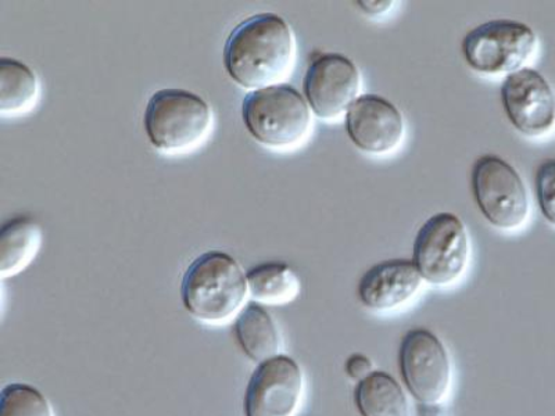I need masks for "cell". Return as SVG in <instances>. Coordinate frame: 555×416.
Returning a JSON list of instances; mask_svg holds the SVG:
<instances>
[{"mask_svg": "<svg viewBox=\"0 0 555 416\" xmlns=\"http://www.w3.org/2000/svg\"><path fill=\"white\" fill-rule=\"evenodd\" d=\"M42 230L29 217L12 218L0 230V276L9 277L26 270L42 245Z\"/></svg>", "mask_w": 555, "mask_h": 416, "instance_id": "obj_16", "label": "cell"}, {"mask_svg": "<svg viewBox=\"0 0 555 416\" xmlns=\"http://www.w3.org/2000/svg\"><path fill=\"white\" fill-rule=\"evenodd\" d=\"M534 183L540 210L550 224L555 226V158L539 166Z\"/></svg>", "mask_w": 555, "mask_h": 416, "instance_id": "obj_20", "label": "cell"}, {"mask_svg": "<svg viewBox=\"0 0 555 416\" xmlns=\"http://www.w3.org/2000/svg\"><path fill=\"white\" fill-rule=\"evenodd\" d=\"M304 389V373L294 359L278 354L262 361L247 385L246 416H295Z\"/></svg>", "mask_w": 555, "mask_h": 416, "instance_id": "obj_10", "label": "cell"}, {"mask_svg": "<svg viewBox=\"0 0 555 416\" xmlns=\"http://www.w3.org/2000/svg\"><path fill=\"white\" fill-rule=\"evenodd\" d=\"M470 187L480 212L499 230H518L528 220L527 186L519 172L504 158L479 157L470 171Z\"/></svg>", "mask_w": 555, "mask_h": 416, "instance_id": "obj_6", "label": "cell"}, {"mask_svg": "<svg viewBox=\"0 0 555 416\" xmlns=\"http://www.w3.org/2000/svg\"><path fill=\"white\" fill-rule=\"evenodd\" d=\"M469 236L467 227L453 212H438L420 227L415 236L413 262L429 284H454L467 270Z\"/></svg>", "mask_w": 555, "mask_h": 416, "instance_id": "obj_7", "label": "cell"}, {"mask_svg": "<svg viewBox=\"0 0 555 416\" xmlns=\"http://www.w3.org/2000/svg\"><path fill=\"white\" fill-rule=\"evenodd\" d=\"M399 364L405 388L418 403H442L450 389L451 365L438 336L423 328L409 330L401 340Z\"/></svg>", "mask_w": 555, "mask_h": 416, "instance_id": "obj_8", "label": "cell"}, {"mask_svg": "<svg viewBox=\"0 0 555 416\" xmlns=\"http://www.w3.org/2000/svg\"><path fill=\"white\" fill-rule=\"evenodd\" d=\"M41 96L34 69L13 57H0V114L18 117L33 112Z\"/></svg>", "mask_w": 555, "mask_h": 416, "instance_id": "obj_15", "label": "cell"}, {"mask_svg": "<svg viewBox=\"0 0 555 416\" xmlns=\"http://www.w3.org/2000/svg\"><path fill=\"white\" fill-rule=\"evenodd\" d=\"M247 295L245 272L234 257L224 251L203 252L182 277L183 307L206 324H222L237 315Z\"/></svg>", "mask_w": 555, "mask_h": 416, "instance_id": "obj_2", "label": "cell"}, {"mask_svg": "<svg viewBox=\"0 0 555 416\" xmlns=\"http://www.w3.org/2000/svg\"><path fill=\"white\" fill-rule=\"evenodd\" d=\"M502 101L515 130L530 138L547 135L555 126V93L537 69L524 67L504 78Z\"/></svg>", "mask_w": 555, "mask_h": 416, "instance_id": "obj_11", "label": "cell"}, {"mask_svg": "<svg viewBox=\"0 0 555 416\" xmlns=\"http://www.w3.org/2000/svg\"><path fill=\"white\" fill-rule=\"evenodd\" d=\"M247 289L256 303L282 306L295 300L300 281L284 262H264L246 272Z\"/></svg>", "mask_w": 555, "mask_h": 416, "instance_id": "obj_18", "label": "cell"}, {"mask_svg": "<svg viewBox=\"0 0 555 416\" xmlns=\"http://www.w3.org/2000/svg\"><path fill=\"white\" fill-rule=\"evenodd\" d=\"M354 400L361 416H411L403 388L380 370H374L357 384Z\"/></svg>", "mask_w": 555, "mask_h": 416, "instance_id": "obj_17", "label": "cell"}, {"mask_svg": "<svg viewBox=\"0 0 555 416\" xmlns=\"http://www.w3.org/2000/svg\"><path fill=\"white\" fill-rule=\"evenodd\" d=\"M538 48V37L528 24L492 20L465 35L463 54L474 72L486 76L517 73Z\"/></svg>", "mask_w": 555, "mask_h": 416, "instance_id": "obj_5", "label": "cell"}, {"mask_svg": "<svg viewBox=\"0 0 555 416\" xmlns=\"http://www.w3.org/2000/svg\"><path fill=\"white\" fill-rule=\"evenodd\" d=\"M361 77L349 57L339 53L319 54L304 79L306 102L321 120L344 116L359 99Z\"/></svg>", "mask_w": 555, "mask_h": 416, "instance_id": "obj_9", "label": "cell"}, {"mask_svg": "<svg viewBox=\"0 0 555 416\" xmlns=\"http://www.w3.org/2000/svg\"><path fill=\"white\" fill-rule=\"evenodd\" d=\"M346 132L360 151L369 155H386L403 141L404 118L388 99L360 96L346 113Z\"/></svg>", "mask_w": 555, "mask_h": 416, "instance_id": "obj_12", "label": "cell"}, {"mask_svg": "<svg viewBox=\"0 0 555 416\" xmlns=\"http://www.w3.org/2000/svg\"><path fill=\"white\" fill-rule=\"evenodd\" d=\"M0 416H54L52 405L38 389L26 384L4 386Z\"/></svg>", "mask_w": 555, "mask_h": 416, "instance_id": "obj_19", "label": "cell"}, {"mask_svg": "<svg viewBox=\"0 0 555 416\" xmlns=\"http://www.w3.org/2000/svg\"><path fill=\"white\" fill-rule=\"evenodd\" d=\"M296 43L284 17L255 14L237 24L224 47V67L237 86L256 89L278 86L294 68Z\"/></svg>", "mask_w": 555, "mask_h": 416, "instance_id": "obj_1", "label": "cell"}, {"mask_svg": "<svg viewBox=\"0 0 555 416\" xmlns=\"http://www.w3.org/2000/svg\"><path fill=\"white\" fill-rule=\"evenodd\" d=\"M247 132L260 145L287 151L300 145L311 130V108L297 89L286 83L256 89L242 103Z\"/></svg>", "mask_w": 555, "mask_h": 416, "instance_id": "obj_4", "label": "cell"}, {"mask_svg": "<svg viewBox=\"0 0 555 416\" xmlns=\"http://www.w3.org/2000/svg\"><path fill=\"white\" fill-rule=\"evenodd\" d=\"M423 281L413 261H382L361 276L357 295L365 309L391 311L409 304L418 295Z\"/></svg>", "mask_w": 555, "mask_h": 416, "instance_id": "obj_13", "label": "cell"}, {"mask_svg": "<svg viewBox=\"0 0 555 416\" xmlns=\"http://www.w3.org/2000/svg\"><path fill=\"white\" fill-rule=\"evenodd\" d=\"M345 369L346 374L349 375L351 379L360 381L374 373V365L371 363L369 356L356 353L347 359Z\"/></svg>", "mask_w": 555, "mask_h": 416, "instance_id": "obj_21", "label": "cell"}, {"mask_svg": "<svg viewBox=\"0 0 555 416\" xmlns=\"http://www.w3.org/2000/svg\"><path fill=\"white\" fill-rule=\"evenodd\" d=\"M357 6L361 9V12H364L366 16H374L378 17L382 16V14H385L386 12H389L391 6H393V2H363V0H360V2H357Z\"/></svg>", "mask_w": 555, "mask_h": 416, "instance_id": "obj_22", "label": "cell"}, {"mask_svg": "<svg viewBox=\"0 0 555 416\" xmlns=\"http://www.w3.org/2000/svg\"><path fill=\"white\" fill-rule=\"evenodd\" d=\"M143 127L152 146L165 155H186L210 136V104L195 92L180 88L153 93L143 114Z\"/></svg>", "mask_w": 555, "mask_h": 416, "instance_id": "obj_3", "label": "cell"}, {"mask_svg": "<svg viewBox=\"0 0 555 416\" xmlns=\"http://www.w3.org/2000/svg\"><path fill=\"white\" fill-rule=\"evenodd\" d=\"M237 343L251 361L260 364L280 354L281 334L269 311L256 301L243 306L235 320Z\"/></svg>", "mask_w": 555, "mask_h": 416, "instance_id": "obj_14", "label": "cell"}]
</instances>
